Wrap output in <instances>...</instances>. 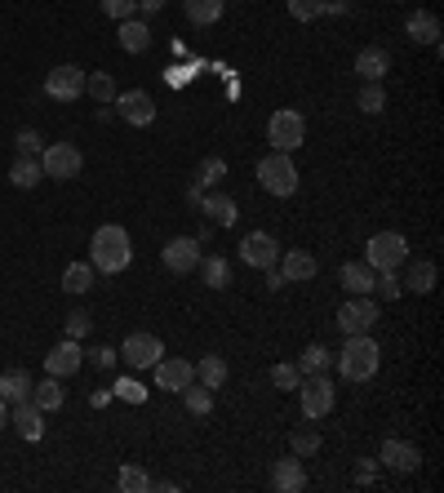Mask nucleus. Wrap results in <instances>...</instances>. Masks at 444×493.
<instances>
[{"instance_id":"cd10ccee","label":"nucleus","mask_w":444,"mask_h":493,"mask_svg":"<svg viewBox=\"0 0 444 493\" xmlns=\"http://www.w3.org/2000/svg\"><path fill=\"white\" fill-rule=\"evenodd\" d=\"M94 289V262H72L67 271H63V293H90Z\"/></svg>"},{"instance_id":"6e6552de","label":"nucleus","mask_w":444,"mask_h":493,"mask_svg":"<svg viewBox=\"0 0 444 493\" xmlns=\"http://www.w3.org/2000/svg\"><path fill=\"white\" fill-rule=\"evenodd\" d=\"M307 382H298V400H303V413L307 418H325V413H333V382L325 378V373H303Z\"/></svg>"},{"instance_id":"20e7f679","label":"nucleus","mask_w":444,"mask_h":493,"mask_svg":"<svg viewBox=\"0 0 444 493\" xmlns=\"http://www.w3.org/2000/svg\"><path fill=\"white\" fill-rule=\"evenodd\" d=\"M267 142H271V151H298V147L307 142V121H303V112H294V107L276 112V116L267 121Z\"/></svg>"},{"instance_id":"3c124183","label":"nucleus","mask_w":444,"mask_h":493,"mask_svg":"<svg viewBox=\"0 0 444 493\" xmlns=\"http://www.w3.org/2000/svg\"><path fill=\"white\" fill-rule=\"evenodd\" d=\"M320 13H346V0H325V9Z\"/></svg>"},{"instance_id":"de8ad7c7","label":"nucleus","mask_w":444,"mask_h":493,"mask_svg":"<svg viewBox=\"0 0 444 493\" xmlns=\"http://www.w3.org/2000/svg\"><path fill=\"white\" fill-rule=\"evenodd\" d=\"M90 361H94L98 370H115V361H120V352H115V347H98V352H94Z\"/></svg>"},{"instance_id":"603ef678","label":"nucleus","mask_w":444,"mask_h":493,"mask_svg":"<svg viewBox=\"0 0 444 493\" xmlns=\"http://www.w3.org/2000/svg\"><path fill=\"white\" fill-rule=\"evenodd\" d=\"M4 422H9V400H0V431H4Z\"/></svg>"},{"instance_id":"0eeeda50","label":"nucleus","mask_w":444,"mask_h":493,"mask_svg":"<svg viewBox=\"0 0 444 493\" xmlns=\"http://www.w3.org/2000/svg\"><path fill=\"white\" fill-rule=\"evenodd\" d=\"M405 258H409V241H405L400 232H378V236H369V245H364V262H369L373 271H396Z\"/></svg>"},{"instance_id":"7ed1b4c3","label":"nucleus","mask_w":444,"mask_h":493,"mask_svg":"<svg viewBox=\"0 0 444 493\" xmlns=\"http://www.w3.org/2000/svg\"><path fill=\"white\" fill-rule=\"evenodd\" d=\"M258 187L267 196H294L298 191V165L289 160V151H271L258 160Z\"/></svg>"},{"instance_id":"a211bd4d","label":"nucleus","mask_w":444,"mask_h":493,"mask_svg":"<svg viewBox=\"0 0 444 493\" xmlns=\"http://www.w3.org/2000/svg\"><path fill=\"white\" fill-rule=\"evenodd\" d=\"M382 463L391 467V472H418V463H423V454H418V445H409V440H382Z\"/></svg>"},{"instance_id":"aec40b11","label":"nucleus","mask_w":444,"mask_h":493,"mask_svg":"<svg viewBox=\"0 0 444 493\" xmlns=\"http://www.w3.org/2000/svg\"><path fill=\"white\" fill-rule=\"evenodd\" d=\"M120 49L124 54H147L151 49V27H147V18H120Z\"/></svg>"},{"instance_id":"f704fd0d","label":"nucleus","mask_w":444,"mask_h":493,"mask_svg":"<svg viewBox=\"0 0 444 493\" xmlns=\"http://www.w3.org/2000/svg\"><path fill=\"white\" fill-rule=\"evenodd\" d=\"M85 94H90L98 107H107V103H115L120 89H115V81H111L107 72H94V76H85Z\"/></svg>"},{"instance_id":"1a4fd4ad","label":"nucleus","mask_w":444,"mask_h":493,"mask_svg":"<svg viewBox=\"0 0 444 493\" xmlns=\"http://www.w3.org/2000/svg\"><path fill=\"white\" fill-rule=\"evenodd\" d=\"M85 76H90V72L63 63V67H54V72L45 76V94H49L54 103H76V98L85 94Z\"/></svg>"},{"instance_id":"72a5a7b5","label":"nucleus","mask_w":444,"mask_h":493,"mask_svg":"<svg viewBox=\"0 0 444 493\" xmlns=\"http://www.w3.org/2000/svg\"><path fill=\"white\" fill-rule=\"evenodd\" d=\"M22 395H31V378H27V370H4L0 373V400H22Z\"/></svg>"},{"instance_id":"2f4dec72","label":"nucleus","mask_w":444,"mask_h":493,"mask_svg":"<svg viewBox=\"0 0 444 493\" xmlns=\"http://www.w3.org/2000/svg\"><path fill=\"white\" fill-rule=\"evenodd\" d=\"M178 395H183V404H187L196 418H209V409H214V391H209L205 382H187Z\"/></svg>"},{"instance_id":"c03bdc74","label":"nucleus","mask_w":444,"mask_h":493,"mask_svg":"<svg viewBox=\"0 0 444 493\" xmlns=\"http://www.w3.org/2000/svg\"><path fill=\"white\" fill-rule=\"evenodd\" d=\"M320 9H325V0H289V13H294L298 22H316Z\"/></svg>"},{"instance_id":"7c9ffc66","label":"nucleus","mask_w":444,"mask_h":493,"mask_svg":"<svg viewBox=\"0 0 444 493\" xmlns=\"http://www.w3.org/2000/svg\"><path fill=\"white\" fill-rule=\"evenodd\" d=\"M31 400H36V404H40V409L49 413V409H63V400H67V391H63V382H58L54 373H49L45 382H36V387H31Z\"/></svg>"},{"instance_id":"6ab92c4d","label":"nucleus","mask_w":444,"mask_h":493,"mask_svg":"<svg viewBox=\"0 0 444 493\" xmlns=\"http://www.w3.org/2000/svg\"><path fill=\"white\" fill-rule=\"evenodd\" d=\"M405 31H409V40H418V45H440V18L431 13V9H414L409 13V22H405Z\"/></svg>"},{"instance_id":"b1692460","label":"nucleus","mask_w":444,"mask_h":493,"mask_svg":"<svg viewBox=\"0 0 444 493\" xmlns=\"http://www.w3.org/2000/svg\"><path fill=\"white\" fill-rule=\"evenodd\" d=\"M201 214L214 223V227H235V200L231 196H201Z\"/></svg>"},{"instance_id":"393cba45","label":"nucleus","mask_w":444,"mask_h":493,"mask_svg":"<svg viewBox=\"0 0 444 493\" xmlns=\"http://www.w3.org/2000/svg\"><path fill=\"white\" fill-rule=\"evenodd\" d=\"M40 178H45V169H40V156H18V160L9 165V183H13V187H22V191H31Z\"/></svg>"},{"instance_id":"49530a36","label":"nucleus","mask_w":444,"mask_h":493,"mask_svg":"<svg viewBox=\"0 0 444 493\" xmlns=\"http://www.w3.org/2000/svg\"><path fill=\"white\" fill-rule=\"evenodd\" d=\"M98 4H103V13L115 18V22H120V18H133V9H138V0H98Z\"/></svg>"},{"instance_id":"ddd939ff","label":"nucleus","mask_w":444,"mask_h":493,"mask_svg":"<svg viewBox=\"0 0 444 493\" xmlns=\"http://www.w3.org/2000/svg\"><path fill=\"white\" fill-rule=\"evenodd\" d=\"M276 258H280V245H276V236H267V232H249V236L240 241V262H244V267L267 271V267H276Z\"/></svg>"},{"instance_id":"c9c22d12","label":"nucleus","mask_w":444,"mask_h":493,"mask_svg":"<svg viewBox=\"0 0 444 493\" xmlns=\"http://www.w3.org/2000/svg\"><path fill=\"white\" fill-rule=\"evenodd\" d=\"M201 267H205V285H209V289H226V285H231V262H226L222 253L201 258Z\"/></svg>"},{"instance_id":"473e14b6","label":"nucleus","mask_w":444,"mask_h":493,"mask_svg":"<svg viewBox=\"0 0 444 493\" xmlns=\"http://www.w3.org/2000/svg\"><path fill=\"white\" fill-rule=\"evenodd\" d=\"M226 378H231V370H226V361H222V356H205V361H196V382H205L209 391H218Z\"/></svg>"},{"instance_id":"58836bf2","label":"nucleus","mask_w":444,"mask_h":493,"mask_svg":"<svg viewBox=\"0 0 444 493\" xmlns=\"http://www.w3.org/2000/svg\"><path fill=\"white\" fill-rule=\"evenodd\" d=\"M111 395H120V400H129V404H142V400H147V387H142L138 378H115Z\"/></svg>"},{"instance_id":"f3484780","label":"nucleus","mask_w":444,"mask_h":493,"mask_svg":"<svg viewBox=\"0 0 444 493\" xmlns=\"http://www.w3.org/2000/svg\"><path fill=\"white\" fill-rule=\"evenodd\" d=\"M81 365H85V352H81V343H76V338H63V343L45 356V370L54 373V378H72Z\"/></svg>"},{"instance_id":"f257e3e1","label":"nucleus","mask_w":444,"mask_h":493,"mask_svg":"<svg viewBox=\"0 0 444 493\" xmlns=\"http://www.w3.org/2000/svg\"><path fill=\"white\" fill-rule=\"evenodd\" d=\"M333 365H337V373H342L346 382H369V378L378 373V365H382V347H378L369 334H351L346 347L333 356Z\"/></svg>"},{"instance_id":"5701e85b","label":"nucleus","mask_w":444,"mask_h":493,"mask_svg":"<svg viewBox=\"0 0 444 493\" xmlns=\"http://www.w3.org/2000/svg\"><path fill=\"white\" fill-rule=\"evenodd\" d=\"M320 267H316V258L307 253V249H289L285 258H280V276L285 280H312Z\"/></svg>"},{"instance_id":"4468645a","label":"nucleus","mask_w":444,"mask_h":493,"mask_svg":"<svg viewBox=\"0 0 444 493\" xmlns=\"http://www.w3.org/2000/svg\"><path fill=\"white\" fill-rule=\"evenodd\" d=\"M9 422L18 427L22 440H40V436H45V409H40L31 395H22V400L9 404Z\"/></svg>"},{"instance_id":"c756f323","label":"nucleus","mask_w":444,"mask_h":493,"mask_svg":"<svg viewBox=\"0 0 444 493\" xmlns=\"http://www.w3.org/2000/svg\"><path fill=\"white\" fill-rule=\"evenodd\" d=\"M355 107H360L364 116H382V107H387V89H382V81H364L360 94H355Z\"/></svg>"},{"instance_id":"a878e982","label":"nucleus","mask_w":444,"mask_h":493,"mask_svg":"<svg viewBox=\"0 0 444 493\" xmlns=\"http://www.w3.org/2000/svg\"><path fill=\"white\" fill-rule=\"evenodd\" d=\"M400 285H405L409 293H431V289H436V262H431V258H418Z\"/></svg>"},{"instance_id":"a18cd8bd","label":"nucleus","mask_w":444,"mask_h":493,"mask_svg":"<svg viewBox=\"0 0 444 493\" xmlns=\"http://www.w3.org/2000/svg\"><path fill=\"white\" fill-rule=\"evenodd\" d=\"M373 289H378V293H382V298H387V302H391V298H400V293H405V285H400V276H396V271H382V276H378V285H373Z\"/></svg>"},{"instance_id":"09e8293b","label":"nucleus","mask_w":444,"mask_h":493,"mask_svg":"<svg viewBox=\"0 0 444 493\" xmlns=\"http://www.w3.org/2000/svg\"><path fill=\"white\" fill-rule=\"evenodd\" d=\"M280 285H289V280L280 276V267H267V289H280Z\"/></svg>"},{"instance_id":"39448f33","label":"nucleus","mask_w":444,"mask_h":493,"mask_svg":"<svg viewBox=\"0 0 444 493\" xmlns=\"http://www.w3.org/2000/svg\"><path fill=\"white\" fill-rule=\"evenodd\" d=\"M40 169H45V178L67 183V178H76V174L85 169V156H81L76 142H49V147L40 151Z\"/></svg>"},{"instance_id":"dca6fc26","label":"nucleus","mask_w":444,"mask_h":493,"mask_svg":"<svg viewBox=\"0 0 444 493\" xmlns=\"http://www.w3.org/2000/svg\"><path fill=\"white\" fill-rule=\"evenodd\" d=\"M151 370H156V382H160L165 391H183L187 382H196V365H192V361H183V356H169V361L160 356Z\"/></svg>"},{"instance_id":"4be33fe9","label":"nucleus","mask_w":444,"mask_h":493,"mask_svg":"<svg viewBox=\"0 0 444 493\" xmlns=\"http://www.w3.org/2000/svg\"><path fill=\"white\" fill-rule=\"evenodd\" d=\"M337 285H342L346 293H373V285H378V271H373L369 262H342V271H337Z\"/></svg>"},{"instance_id":"c85d7f7f","label":"nucleus","mask_w":444,"mask_h":493,"mask_svg":"<svg viewBox=\"0 0 444 493\" xmlns=\"http://www.w3.org/2000/svg\"><path fill=\"white\" fill-rule=\"evenodd\" d=\"M222 9H226V0H183V13H187L196 27H209V22H218Z\"/></svg>"},{"instance_id":"4c0bfd02","label":"nucleus","mask_w":444,"mask_h":493,"mask_svg":"<svg viewBox=\"0 0 444 493\" xmlns=\"http://www.w3.org/2000/svg\"><path fill=\"white\" fill-rule=\"evenodd\" d=\"M147 480H151V476H147L142 467H133V463H129V467H120V476H115V485H120L124 493H142V489H147Z\"/></svg>"},{"instance_id":"412c9836","label":"nucleus","mask_w":444,"mask_h":493,"mask_svg":"<svg viewBox=\"0 0 444 493\" xmlns=\"http://www.w3.org/2000/svg\"><path fill=\"white\" fill-rule=\"evenodd\" d=\"M387 72H391V54H387V49L364 45V49L355 54V76H360V81H382Z\"/></svg>"},{"instance_id":"9d476101","label":"nucleus","mask_w":444,"mask_h":493,"mask_svg":"<svg viewBox=\"0 0 444 493\" xmlns=\"http://www.w3.org/2000/svg\"><path fill=\"white\" fill-rule=\"evenodd\" d=\"M160 356H165V347H160L156 334H129L124 347H120V361H124L129 370H151Z\"/></svg>"},{"instance_id":"8fccbe9b","label":"nucleus","mask_w":444,"mask_h":493,"mask_svg":"<svg viewBox=\"0 0 444 493\" xmlns=\"http://www.w3.org/2000/svg\"><path fill=\"white\" fill-rule=\"evenodd\" d=\"M138 9L151 18V13H160V9H165V0H138Z\"/></svg>"},{"instance_id":"2eb2a0df","label":"nucleus","mask_w":444,"mask_h":493,"mask_svg":"<svg viewBox=\"0 0 444 493\" xmlns=\"http://www.w3.org/2000/svg\"><path fill=\"white\" fill-rule=\"evenodd\" d=\"M271 489L276 493H303L307 489V467L298 454H285L271 463Z\"/></svg>"},{"instance_id":"37998d69","label":"nucleus","mask_w":444,"mask_h":493,"mask_svg":"<svg viewBox=\"0 0 444 493\" xmlns=\"http://www.w3.org/2000/svg\"><path fill=\"white\" fill-rule=\"evenodd\" d=\"M13 147H18V156H40V151H45V142H40V133H36V129H18Z\"/></svg>"},{"instance_id":"423d86ee","label":"nucleus","mask_w":444,"mask_h":493,"mask_svg":"<svg viewBox=\"0 0 444 493\" xmlns=\"http://www.w3.org/2000/svg\"><path fill=\"white\" fill-rule=\"evenodd\" d=\"M378 325V302L369 293H351L342 307H337V334L351 338V334H369Z\"/></svg>"},{"instance_id":"bb28decb","label":"nucleus","mask_w":444,"mask_h":493,"mask_svg":"<svg viewBox=\"0 0 444 493\" xmlns=\"http://www.w3.org/2000/svg\"><path fill=\"white\" fill-rule=\"evenodd\" d=\"M222 174H226V160H222V156H205V165L196 169V183H192V200H196V205H201L205 187L222 183Z\"/></svg>"},{"instance_id":"ea45409f","label":"nucleus","mask_w":444,"mask_h":493,"mask_svg":"<svg viewBox=\"0 0 444 493\" xmlns=\"http://www.w3.org/2000/svg\"><path fill=\"white\" fill-rule=\"evenodd\" d=\"M329 365H333V356L325 352V347H307V352H303V361H298V370H303V373H325Z\"/></svg>"},{"instance_id":"f8f14e48","label":"nucleus","mask_w":444,"mask_h":493,"mask_svg":"<svg viewBox=\"0 0 444 493\" xmlns=\"http://www.w3.org/2000/svg\"><path fill=\"white\" fill-rule=\"evenodd\" d=\"M115 116L133 129H142V124L156 121V103L147 89H129V94H115Z\"/></svg>"},{"instance_id":"9b49d317","label":"nucleus","mask_w":444,"mask_h":493,"mask_svg":"<svg viewBox=\"0 0 444 493\" xmlns=\"http://www.w3.org/2000/svg\"><path fill=\"white\" fill-rule=\"evenodd\" d=\"M201 258H205V249L196 236H174L169 245H165V267L174 271V276H192L196 267H201Z\"/></svg>"},{"instance_id":"a19ab883","label":"nucleus","mask_w":444,"mask_h":493,"mask_svg":"<svg viewBox=\"0 0 444 493\" xmlns=\"http://www.w3.org/2000/svg\"><path fill=\"white\" fill-rule=\"evenodd\" d=\"M90 329H94V316H90L85 307H76V311H67V338H76V343H81V338H85Z\"/></svg>"},{"instance_id":"e433bc0d","label":"nucleus","mask_w":444,"mask_h":493,"mask_svg":"<svg viewBox=\"0 0 444 493\" xmlns=\"http://www.w3.org/2000/svg\"><path fill=\"white\" fill-rule=\"evenodd\" d=\"M289 445H294V454H298V458H312V454H320V445H325V440H320V431L298 427V431L289 436Z\"/></svg>"},{"instance_id":"f03ea898","label":"nucleus","mask_w":444,"mask_h":493,"mask_svg":"<svg viewBox=\"0 0 444 493\" xmlns=\"http://www.w3.org/2000/svg\"><path fill=\"white\" fill-rule=\"evenodd\" d=\"M90 258H94V267L103 271V276H120L129 262H133V245H129V232L124 227H98L94 232V241H90Z\"/></svg>"},{"instance_id":"79ce46f5","label":"nucleus","mask_w":444,"mask_h":493,"mask_svg":"<svg viewBox=\"0 0 444 493\" xmlns=\"http://www.w3.org/2000/svg\"><path fill=\"white\" fill-rule=\"evenodd\" d=\"M271 382H276L280 391H298V382H303V370H298V365H276V370H271Z\"/></svg>"}]
</instances>
